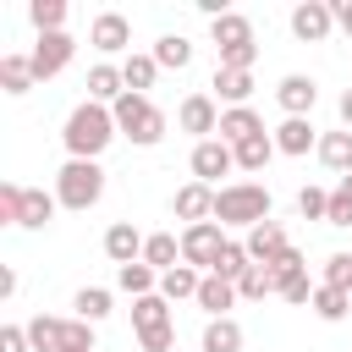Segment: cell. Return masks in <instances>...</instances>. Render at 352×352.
Wrapping results in <instances>:
<instances>
[{
    "label": "cell",
    "instance_id": "cell-1",
    "mask_svg": "<svg viewBox=\"0 0 352 352\" xmlns=\"http://www.w3.org/2000/svg\"><path fill=\"white\" fill-rule=\"evenodd\" d=\"M110 138H116V116H110L104 104H94V99H82V104L66 116V126H60V143H66L72 160H99Z\"/></svg>",
    "mask_w": 352,
    "mask_h": 352
},
{
    "label": "cell",
    "instance_id": "cell-2",
    "mask_svg": "<svg viewBox=\"0 0 352 352\" xmlns=\"http://www.w3.org/2000/svg\"><path fill=\"white\" fill-rule=\"evenodd\" d=\"M214 220L220 226H264L270 220V192L258 187V182H231V187H220L214 192Z\"/></svg>",
    "mask_w": 352,
    "mask_h": 352
},
{
    "label": "cell",
    "instance_id": "cell-3",
    "mask_svg": "<svg viewBox=\"0 0 352 352\" xmlns=\"http://www.w3.org/2000/svg\"><path fill=\"white\" fill-rule=\"evenodd\" d=\"M110 116H116V132H126L138 148H154L165 138V116L148 104V94H121L110 104Z\"/></svg>",
    "mask_w": 352,
    "mask_h": 352
},
{
    "label": "cell",
    "instance_id": "cell-4",
    "mask_svg": "<svg viewBox=\"0 0 352 352\" xmlns=\"http://www.w3.org/2000/svg\"><path fill=\"white\" fill-rule=\"evenodd\" d=\"M99 192H104V170H99V160H66V165H60V176H55V198H60L66 209H94Z\"/></svg>",
    "mask_w": 352,
    "mask_h": 352
},
{
    "label": "cell",
    "instance_id": "cell-5",
    "mask_svg": "<svg viewBox=\"0 0 352 352\" xmlns=\"http://www.w3.org/2000/svg\"><path fill=\"white\" fill-rule=\"evenodd\" d=\"M220 253H226V226H220V220H204V226H187V231H182V264L214 275Z\"/></svg>",
    "mask_w": 352,
    "mask_h": 352
},
{
    "label": "cell",
    "instance_id": "cell-6",
    "mask_svg": "<svg viewBox=\"0 0 352 352\" xmlns=\"http://www.w3.org/2000/svg\"><path fill=\"white\" fill-rule=\"evenodd\" d=\"M270 275H275V292H280L286 302H297V308H302V302H314V280H308V270H302V253H297V248H292L280 264H270Z\"/></svg>",
    "mask_w": 352,
    "mask_h": 352
},
{
    "label": "cell",
    "instance_id": "cell-7",
    "mask_svg": "<svg viewBox=\"0 0 352 352\" xmlns=\"http://www.w3.org/2000/svg\"><path fill=\"white\" fill-rule=\"evenodd\" d=\"M176 121H182V132H192L198 143L220 132V110H214V99H209V94H187V99H182V110H176Z\"/></svg>",
    "mask_w": 352,
    "mask_h": 352
},
{
    "label": "cell",
    "instance_id": "cell-8",
    "mask_svg": "<svg viewBox=\"0 0 352 352\" xmlns=\"http://www.w3.org/2000/svg\"><path fill=\"white\" fill-rule=\"evenodd\" d=\"M242 248H248V258H253V264H264V270H270V264H280V258L292 253V242H286V231H280L275 220H264V226H253Z\"/></svg>",
    "mask_w": 352,
    "mask_h": 352
},
{
    "label": "cell",
    "instance_id": "cell-9",
    "mask_svg": "<svg viewBox=\"0 0 352 352\" xmlns=\"http://www.w3.org/2000/svg\"><path fill=\"white\" fill-rule=\"evenodd\" d=\"M72 33H38V44H33V72H38V82L44 77H55V72H66V60H72Z\"/></svg>",
    "mask_w": 352,
    "mask_h": 352
},
{
    "label": "cell",
    "instance_id": "cell-10",
    "mask_svg": "<svg viewBox=\"0 0 352 352\" xmlns=\"http://www.w3.org/2000/svg\"><path fill=\"white\" fill-rule=\"evenodd\" d=\"M231 165H236V148H231V143H220V138H204V143L192 148V176H198L204 187H209L214 176H226Z\"/></svg>",
    "mask_w": 352,
    "mask_h": 352
},
{
    "label": "cell",
    "instance_id": "cell-11",
    "mask_svg": "<svg viewBox=\"0 0 352 352\" xmlns=\"http://www.w3.org/2000/svg\"><path fill=\"white\" fill-rule=\"evenodd\" d=\"M330 28H336V11H330L324 0H302V6L292 11V33H297L302 44H319Z\"/></svg>",
    "mask_w": 352,
    "mask_h": 352
},
{
    "label": "cell",
    "instance_id": "cell-12",
    "mask_svg": "<svg viewBox=\"0 0 352 352\" xmlns=\"http://www.w3.org/2000/svg\"><path fill=\"white\" fill-rule=\"evenodd\" d=\"M88 44H94V50H104V55L126 50V44H132L126 16H121V11H99V16H94V28H88Z\"/></svg>",
    "mask_w": 352,
    "mask_h": 352
},
{
    "label": "cell",
    "instance_id": "cell-13",
    "mask_svg": "<svg viewBox=\"0 0 352 352\" xmlns=\"http://www.w3.org/2000/svg\"><path fill=\"white\" fill-rule=\"evenodd\" d=\"M248 138H264V121L253 104H236V110H220V143H248Z\"/></svg>",
    "mask_w": 352,
    "mask_h": 352
},
{
    "label": "cell",
    "instance_id": "cell-14",
    "mask_svg": "<svg viewBox=\"0 0 352 352\" xmlns=\"http://www.w3.org/2000/svg\"><path fill=\"white\" fill-rule=\"evenodd\" d=\"M176 214H182L187 226H204V220H214V187H204V182H187V187L176 192Z\"/></svg>",
    "mask_w": 352,
    "mask_h": 352
},
{
    "label": "cell",
    "instance_id": "cell-15",
    "mask_svg": "<svg viewBox=\"0 0 352 352\" xmlns=\"http://www.w3.org/2000/svg\"><path fill=\"white\" fill-rule=\"evenodd\" d=\"M104 253H110V264H138L143 258V236L132 231V220H116L104 231Z\"/></svg>",
    "mask_w": 352,
    "mask_h": 352
},
{
    "label": "cell",
    "instance_id": "cell-16",
    "mask_svg": "<svg viewBox=\"0 0 352 352\" xmlns=\"http://www.w3.org/2000/svg\"><path fill=\"white\" fill-rule=\"evenodd\" d=\"M275 99H280V110H286V116H308V110H314V99H319V88H314V77H280Z\"/></svg>",
    "mask_w": 352,
    "mask_h": 352
},
{
    "label": "cell",
    "instance_id": "cell-17",
    "mask_svg": "<svg viewBox=\"0 0 352 352\" xmlns=\"http://www.w3.org/2000/svg\"><path fill=\"white\" fill-rule=\"evenodd\" d=\"M314 143H319V138H314V121H308V116H286V121L275 126V148H280V154H308Z\"/></svg>",
    "mask_w": 352,
    "mask_h": 352
},
{
    "label": "cell",
    "instance_id": "cell-18",
    "mask_svg": "<svg viewBox=\"0 0 352 352\" xmlns=\"http://www.w3.org/2000/svg\"><path fill=\"white\" fill-rule=\"evenodd\" d=\"M231 302H236V280H226V275H204V286H198V308H204L209 319H226Z\"/></svg>",
    "mask_w": 352,
    "mask_h": 352
},
{
    "label": "cell",
    "instance_id": "cell-19",
    "mask_svg": "<svg viewBox=\"0 0 352 352\" xmlns=\"http://www.w3.org/2000/svg\"><path fill=\"white\" fill-rule=\"evenodd\" d=\"M209 33H214L220 55H226V50H248V44H253V28H248V16H236V11L214 16V22H209Z\"/></svg>",
    "mask_w": 352,
    "mask_h": 352
},
{
    "label": "cell",
    "instance_id": "cell-20",
    "mask_svg": "<svg viewBox=\"0 0 352 352\" xmlns=\"http://www.w3.org/2000/svg\"><path fill=\"white\" fill-rule=\"evenodd\" d=\"M121 94H126L121 66H110V60H104V66H94V72H88V99H94V104H116Z\"/></svg>",
    "mask_w": 352,
    "mask_h": 352
},
{
    "label": "cell",
    "instance_id": "cell-21",
    "mask_svg": "<svg viewBox=\"0 0 352 352\" xmlns=\"http://www.w3.org/2000/svg\"><path fill=\"white\" fill-rule=\"evenodd\" d=\"M143 264H154L160 275H165V270H176V264H182V236H170V231L143 236Z\"/></svg>",
    "mask_w": 352,
    "mask_h": 352
},
{
    "label": "cell",
    "instance_id": "cell-22",
    "mask_svg": "<svg viewBox=\"0 0 352 352\" xmlns=\"http://www.w3.org/2000/svg\"><path fill=\"white\" fill-rule=\"evenodd\" d=\"M198 286H204V275H198L192 264H176V270L160 275V297H165V302H182V297L198 302Z\"/></svg>",
    "mask_w": 352,
    "mask_h": 352
},
{
    "label": "cell",
    "instance_id": "cell-23",
    "mask_svg": "<svg viewBox=\"0 0 352 352\" xmlns=\"http://www.w3.org/2000/svg\"><path fill=\"white\" fill-rule=\"evenodd\" d=\"M33 82H38L33 55H0V88H6V94H28Z\"/></svg>",
    "mask_w": 352,
    "mask_h": 352
},
{
    "label": "cell",
    "instance_id": "cell-24",
    "mask_svg": "<svg viewBox=\"0 0 352 352\" xmlns=\"http://www.w3.org/2000/svg\"><path fill=\"white\" fill-rule=\"evenodd\" d=\"M28 341H33V352H60L66 346V319H50V314L28 319Z\"/></svg>",
    "mask_w": 352,
    "mask_h": 352
},
{
    "label": "cell",
    "instance_id": "cell-25",
    "mask_svg": "<svg viewBox=\"0 0 352 352\" xmlns=\"http://www.w3.org/2000/svg\"><path fill=\"white\" fill-rule=\"evenodd\" d=\"M198 352H242V324L236 319H209Z\"/></svg>",
    "mask_w": 352,
    "mask_h": 352
},
{
    "label": "cell",
    "instance_id": "cell-26",
    "mask_svg": "<svg viewBox=\"0 0 352 352\" xmlns=\"http://www.w3.org/2000/svg\"><path fill=\"white\" fill-rule=\"evenodd\" d=\"M319 160H324V170L352 176V132H324L319 138Z\"/></svg>",
    "mask_w": 352,
    "mask_h": 352
},
{
    "label": "cell",
    "instance_id": "cell-27",
    "mask_svg": "<svg viewBox=\"0 0 352 352\" xmlns=\"http://www.w3.org/2000/svg\"><path fill=\"white\" fill-rule=\"evenodd\" d=\"M214 94L236 110V104H248V94H253V72H226V66H214Z\"/></svg>",
    "mask_w": 352,
    "mask_h": 352
},
{
    "label": "cell",
    "instance_id": "cell-28",
    "mask_svg": "<svg viewBox=\"0 0 352 352\" xmlns=\"http://www.w3.org/2000/svg\"><path fill=\"white\" fill-rule=\"evenodd\" d=\"M55 204H60V198H50V192L28 187V192H22V231H44V226H50V214H55Z\"/></svg>",
    "mask_w": 352,
    "mask_h": 352
},
{
    "label": "cell",
    "instance_id": "cell-29",
    "mask_svg": "<svg viewBox=\"0 0 352 352\" xmlns=\"http://www.w3.org/2000/svg\"><path fill=\"white\" fill-rule=\"evenodd\" d=\"M132 324H138V330H160V324H170V302H165L160 292L132 297Z\"/></svg>",
    "mask_w": 352,
    "mask_h": 352
},
{
    "label": "cell",
    "instance_id": "cell-30",
    "mask_svg": "<svg viewBox=\"0 0 352 352\" xmlns=\"http://www.w3.org/2000/svg\"><path fill=\"white\" fill-rule=\"evenodd\" d=\"M116 280H121V292H132V297H148V292L160 286V270L138 258V264H121V270H116Z\"/></svg>",
    "mask_w": 352,
    "mask_h": 352
},
{
    "label": "cell",
    "instance_id": "cell-31",
    "mask_svg": "<svg viewBox=\"0 0 352 352\" xmlns=\"http://www.w3.org/2000/svg\"><path fill=\"white\" fill-rule=\"evenodd\" d=\"M319 319H346V308H352V292H341V286H314V302H308Z\"/></svg>",
    "mask_w": 352,
    "mask_h": 352
},
{
    "label": "cell",
    "instance_id": "cell-32",
    "mask_svg": "<svg viewBox=\"0 0 352 352\" xmlns=\"http://www.w3.org/2000/svg\"><path fill=\"white\" fill-rule=\"evenodd\" d=\"M154 72H160V60H154V55H126V66H121V77H126V94H143V88H154Z\"/></svg>",
    "mask_w": 352,
    "mask_h": 352
},
{
    "label": "cell",
    "instance_id": "cell-33",
    "mask_svg": "<svg viewBox=\"0 0 352 352\" xmlns=\"http://www.w3.org/2000/svg\"><path fill=\"white\" fill-rule=\"evenodd\" d=\"M28 16H33L38 33H66V28H60V22H66V0H33Z\"/></svg>",
    "mask_w": 352,
    "mask_h": 352
},
{
    "label": "cell",
    "instance_id": "cell-34",
    "mask_svg": "<svg viewBox=\"0 0 352 352\" xmlns=\"http://www.w3.org/2000/svg\"><path fill=\"white\" fill-rule=\"evenodd\" d=\"M270 154H275V138H270V132H264V138L236 143V165H242V170H264V165H270Z\"/></svg>",
    "mask_w": 352,
    "mask_h": 352
},
{
    "label": "cell",
    "instance_id": "cell-35",
    "mask_svg": "<svg viewBox=\"0 0 352 352\" xmlns=\"http://www.w3.org/2000/svg\"><path fill=\"white\" fill-rule=\"evenodd\" d=\"M72 308H77V319H88V324H94V319H104V314H110V292H104V286H82V292L72 297Z\"/></svg>",
    "mask_w": 352,
    "mask_h": 352
},
{
    "label": "cell",
    "instance_id": "cell-36",
    "mask_svg": "<svg viewBox=\"0 0 352 352\" xmlns=\"http://www.w3.org/2000/svg\"><path fill=\"white\" fill-rule=\"evenodd\" d=\"M154 60H160V66H176V72H182V66L192 60V44H187L182 33H170V38H160V44H154Z\"/></svg>",
    "mask_w": 352,
    "mask_h": 352
},
{
    "label": "cell",
    "instance_id": "cell-37",
    "mask_svg": "<svg viewBox=\"0 0 352 352\" xmlns=\"http://www.w3.org/2000/svg\"><path fill=\"white\" fill-rule=\"evenodd\" d=\"M253 270V258H248V248L242 242H226V253H220V264H214V275H226V280H242Z\"/></svg>",
    "mask_w": 352,
    "mask_h": 352
},
{
    "label": "cell",
    "instance_id": "cell-38",
    "mask_svg": "<svg viewBox=\"0 0 352 352\" xmlns=\"http://www.w3.org/2000/svg\"><path fill=\"white\" fill-rule=\"evenodd\" d=\"M270 292H275V275H270L264 264H253V270L236 280V297H253V302H258V297H270Z\"/></svg>",
    "mask_w": 352,
    "mask_h": 352
},
{
    "label": "cell",
    "instance_id": "cell-39",
    "mask_svg": "<svg viewBox=\"0 0 352 352\" xmlns=\"http://www.w3.org/2000/svg\"><path fill=\"white\" fill-rule=\"evenodd\" d=\"M297 209H302V220H324L330 214V192L324 187H302L297 192Z\"/></svg>",
    "mask_w": 352,
    "mask_h": 352
},
{
    "label": "cell",
    "instance_id": "cell-40",
    "mask_svg": "<svg viewBox=\"0 0 352 352\" xmlns=\"http://www.w3.org/2000/svg\"><path fill=\"white\" fill-rule=\"evenodd\" d=\"M22 192H28V187L0 182V220H6V226H22Z\"/></svg>",
    "mask_w": 352,
    "mask_h": 352
},
{
    "label": "cell",
    "instance_id": "cell-41",
    "mask_svg": "<svg viewBox=\"0 0 352 352\" xmlns=\"http://www.w3.org/2000/svg\"><path fill=\"white\" fill-rule=\"evenodd\" d=\"M138 346H143V352H170V346H176V324H160V330H138Z\"/></svg>",
    "mask_w": 352,
    "mask_h": 352
},
{
    "label": "cell",
    "instance_id": "cell-42",
    "mask_svg": "<svg viewBox=\"0 0 352 352\" xmlns=\"http://www.w3.org/2000/svg\"><path fill=\"white\" fill-rule=\"evenodd\" d=\"M324 286H341V292H352V253H336V258L324 264Z\"/></svg>",
    "mask_w": 352,
    "mask_h": 352
},
{
    "label": "cell",
    "instance_id": "cell-43",
    "mask_svg": "<svg viewBox=\"0 0 352 352\" xmlns=\"http://www.w3.org/2000/svg\"><path fill=\"white\" fill-rule=\"evenodd\" d=\"M0 352H33L28 324H6V330H0Z\"/></svg>",
    "mask_w": 352,
    "mask_h": 352
},
{
    "label": "cell",
    "instance_id": "cell-44",
    "mask_svg": "<svg viewBox=\"0 0 352 352\" xmlns=\"http://www.w3.org/2000/svg\"><path fill=\"white\" fill-rule=\"evenodd\" d=\"M324 220H330V226H352V198H346L341 187L330 192V214H324Z\"/></svg>",
    "mask_w": 352,
    "mask_h": 352
},
{
    "label": "cell",
    "instance_id": "cell-45",
    "mask_svg": "<svg viewBox=\"0 0 352 352\" xmlns=\"http://www.w3.org/2000/svg\"><path fill=\"white\" fill-rule=\"evenodd\" d=\"M336 28H341V33H352V0H341V6H336Z\"/></svg>",
    "mask_w": 352,
    "mask_h": 352
},
{
    "label": "cell",
    "instance_id": "cell-46",
    "mask_svg": "<svg viewBox=\"0 0 352 352\" xmlns=\"http://www.w3.org/2000/svg\"><path fill=\"white\" fill-rule=\"evenodd\" d=\"M341 121H346V132H352V88L341 94Z\"/></svg>",
    "mask_w": 352,
    "mask_h": 352
},
{
    "label": "cell",
    "instance_id": "cell-47",
    "mask_svg": "<svg viewBox=\"0 0 352 352\" xmlns=\"http://www.w3.org/2000/svg\"><path fill=\"white\" fill-rule=\"evenodd\" d=\"M341 192H346V198H352V176H341Z\"/></svg>",
    "mask_w": 352,
    "mask_h": 352
},
{
    "label": "cell",
    "instance_id": "cell-48",
    "mask_svg": "<svg viewBox=\"0 0 352 352\" xmlns=\"http://www.w3.org/2000/svg\"><path fill=\"white\" fill-rule=\"evenodd\" d=\"M66 352H77V346H66Z\"/></svg>",
    "mask_w": 352,
    "mask_h": 352
}]
</instances>
